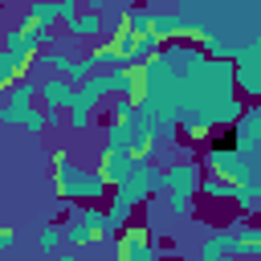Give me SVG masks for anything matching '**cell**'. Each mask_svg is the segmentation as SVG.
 I'll return each instance as SVG.
<instances>
[{
    "mask_svg": "<svg viewBox=\"0 0 261 261\" xmlns=\"http://www.w3.org/2000/svg\"><path fill=\"white\" fill-rule=\"evenodd\" d=\"M37 65V57H24V53H4L0 49V86L4 90H16L20 82H29V69Z\"/></svg>",
    "mask_w": 261,
    "mask_h": 261,
    "instance_id": "obj_8",
    "label": "cell"
},
{
    "mask_svg": "<svg viewBox=\"0 0 261 261\" xmlns=\"http://www.w3.org/2000/svg\"><path fill=\"white\" fill-rule=\"evenodd\" d=\"M61 228H65V249H73V253H77V249H90V245H98V232H94V228H90V224H86L77 212H73V216H69Z\"/></svg>",
    "mask_w": 261,
    "mask_h": 261,
    "instance_id": "obj_10",
    "label": "cell"
},
{
    "mask_svg": "<svg viewBox=\"0 0 261 261\" xmlns=\"http://www.w3.org/2000/svg\"><path fill=\"white\" fill-rule=\"evenodd\" d=\"M232 261H241V257H232Z\"/></svg>",
    "mask_w": 261,
    "mask_h": 261,
    "instance_id": "obj_19",
    "label": "cell"
},
{
    "mask_svg": "<svg viewBox=\"0 0 261 261\" xmlns=\"http://www.w3.org/2000/svg\"><path fill=\"white\" fill-rule=\"evenodd\" d=\"M0 249H4V253L16 249V228H4V232H0Z\"/></svg>",
    "mask_w": 261,
    "mask_h": 261,
    "instance_id": "obj_17",
    "label": "cell"
},
{
    "mask_svg": "<svg viewBox=\"0 0 261 261\" xmlns=\"http://www.w3.org/2000/svg\"><path fill=\"white\" fill-rule=\"evenodd\" d=\"M53 196L61 204H102L110 200V184L98 175V171H86L77 167L65 151H53Z\"/></svg>",
    "mask_w": 261,
    "mask_h": 261,
    "instance_id": "obj_1",
    "label": "cell"
},
{
    "mask_svg": "<svg viewBox=\"0 0 261 261\" xmlns=\"http://www.w3.org/2000/svg\"><path fill=\"white\" fill-rule=\"evenodd\" d=\"M37 82H20L16 90H4V106H0V122L4 126H24V118L37 110Z\"/></svg>",
    "mask_w": 261,
    "mask_h": 261,
    "instance_id": "obj_5",
    "label": "cell"
},
{
    "mask_svg": "<svg viewBox=\"0 0 261 261\" xmlns=\"http://www.w3.org/2000/svg\"><path fill=\"white\" fill-rule=\"evenodd\" d=\"M139 163H143V159H135V155H122V151H102V147H98V175L110 184V192H114V188H122V184L139 171Z\"/></svg>",
    "mask_w": 261,
    "mask_h": 261,
    "instance_id": "obj_7",
    "label": "cell"
},
{
    "mask_svg": "<svg viewBox=\"0 0 261 261\" xmlns=\"http://www.w3.org/2000/svg\"><path fill=\"white\" fill-rule=\"evenodd\" d=\"M200 163L192 159H175L163 167V204L171 220H192L196 216V196H200Z\"/></svg>",
    "mask_w": 261,
    "mask_h": 261,
    "instance_id": "obj_2",
    "label": "cell"
},
{
    "mask_svg": "<svg viewBox=\"0 0 261 261\" xmlns=\"http://www.w3.org/2000/svg\"><path fill=\"white\" fill-rule=\"evenodd\" d=\"M37 249H41L49 261H53L57 253H65V228H61V224H45V228L37 232Z\"/></svg>",
    "mask_w": 261,
    "mask_h": 261,
    "instance_id": "obj_13",
    "label": "cell"
},
{
    "mask_svg": "<svg viewBox=\"0 0 261 261\" xmlns=\"http://www.w3.org/2000/svg\"><path fill=\"white\" fill-rule=\"evenodd\" d=\"M37 102H41V110H61V114H69L73 102H77V86H73L69 77H41V82H37Z\"/></svg>",
    "mask_w": 261,
    "mask_h": 261,
    "instance_id": "obj_6",
    "label": "cell"
},
{
    "mask_svg": "<svg viewBox=\"0 0 261 261\" xmlns=\"http://www.w3.org/2000/svg\"><path fill=\"white\" fill-rule=\"evenodd\" d=\"M232 69H237V90L245 98H261V33L241 45Z\"/></svg>",
    "mask_w": 261,
    "mask_h": 261,
    "instance_id": "obj_3",
    "label": "cell"
},
{
    "mask_svg": "<svg viewBox=\"0 0 261 261\" xmlns=\"http://www.w3.org/2000/svg\"><path fill=\"white\" fill-rule=\"evenodd\" d=\"M98 73H102L98 53H94V49H86V53L73 61V69H69V82H73V86H86V82H90V77H98Z\"/></svg>",
    "mask_w": 261,
    "mask_h": 261,
    "instance_id": "obj_14",
    "label": "cell"
},
{
    "mask_svg": "<svg viewBox=\"0 0 261 261\" xmlns=\"http://www.w3.org/2000/svg\"><path fill=\"white\" fill-rule=\"evenodd\" d=\"M159 245L151 241L147 224H130L126 232H118L114 241V261H159Z\"/></svg>",
    "mask_w": 261,
    "mask_h": 261,
    "instance_id": "obj_4",
    "label": "cell"
},
{
    "mask_svg": "<svg viewBox=\"0 0 261 261\" xmlns=\"http://www.w3.org/2000/svg\"><path fill=\"white\" fill-rule=\"evenodd\" d=\"M65 33H69V37H77V41H90V37L106 33V24H102V12H90V8H82V16H77L73 24H65Z\"/></svg>",
    "mask_w": 261,
    "mask_h": 261,
    "instance_id": "obj_11",
    "label": "cell"
},
{
    "mask_svg": "<svg viewBox=\"0 0 261 261\" xmlns=\"http://www.w3.org/2000/svg\"><path fill=\"white\" fill-rule=\"evenodd\" d=\"M237 184H228V179H220V175H204V184H200V196H212V200H237Z\"/></svg>",
    "mask_w": 261,
    "mask_h": 261,
    "instance_id": "obj_15",
    "label": "cell"
},
{
    "mask_svg": "<svg viewBox=\"0 0 261 261\" xmlns=\"http://www.w3.org/2000/svg\"><path fill=\"white\" fill-rule=\"evenodd\" d=\"M77 216L98 232V241H118V237L110 232V216H106V208H102V204H86V208H77Z\"/></svg>",
    "mask_w": 261,
    "mask_h": 261,
    "instance_id": "obj_12",
    "label": "cell"
},
{
    "mask_svg": "<svg viewBox=\"0 0 261 261\" xmlns=\"http://www.w3.org/2000/svg\"><path fill=\"white\" fill-rule=\"evenodd\" d=\"M94 114H98V106H90V102H73V110H69V130H90V122H94Z\"/></svg>",
    "mask_w": 261,
    "mask_h": 261,
    "instance_id": "obj_16",
    "label": "cell"
},
{
    "mask_svg": "<svg viewBox=\"0 0 261 261\" xmlns=\"http://www.w3.org/2000/svg\"><path fill=\"white\" fill-rule=\"evenodd\" d=\"M53 261H82V257H77V253H73V249H65V253H57V257H53Z\"/></svg>",
    "mask_w": 261,
    "mask_h": 261,
    "instance_id": "obj_18",
    "label": "cell"
},
{
    "mask_svg": "<svg viewBox=\"0 0 261 261\" xmlns=\"http://www.w3.org/2000/svg\"><path fill=\"white\" fill-rule=\"evenodd\" d=\"M53 20H65V8H61V0H53V4H45V0H33L29 8H24V20L20 24H41V29H53ZM57 33V29H53Z\"/></svg>",
    "mask_w": 261,
    "mask_h": 261,
    "instance_id": "obj_9",
    "label": "cell"
}]
</instances>
